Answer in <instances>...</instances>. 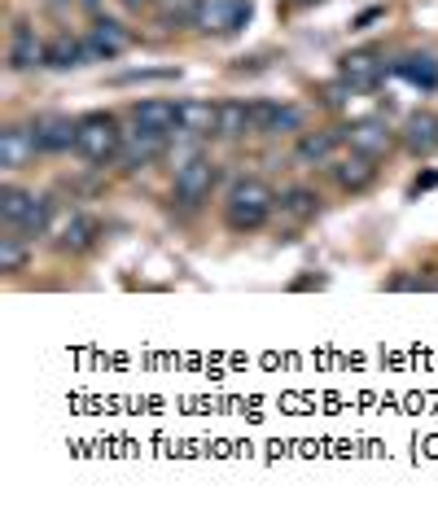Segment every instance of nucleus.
<instances>
[{"mask_svg":"<svg viewBox=\"0 0 438 512\" xmlns=\"http://www.w3.org/2000/svg\"><path fill=\"white\" fill-rule=\"evenodd\" d=\"M276 215V189L259 176L237 180L224 197V224L233 232H259Z\"/></svg>","mask_w":438,"mask_h":512,"instance_id":"obj_1","label":"nucleus"},{"mask_svg":"<svg viewBox=\"0 0 438 512\" xmlns=\"http://www.w3.org/2000/svg\"><path fill=\"white\" fill-rule=\"evenodd\" d=\"M123 136H128V132L119 127V119H114V114L92 110V114H84V119H79V127H75V154L84 158V162H92V167H101V162H114V158H119Z\"/></svg>","mask_w":438,"mask_h":512,"instance_id":"obj_2","label":"nucleus"},{"mask_svg":"<svg viewBox=\"0 0 438 512\" xmlns=\"http://www.w3.org/2000/svg\"><path fill=\"white\" fill-rule=\"evenodd\" d=\"M250 14H255V0H198L193 27L202 36H237L250 22Z\"/></svg>","mask_w":438,"mask_h":512,"instance_id":"obj_3","label":"nucleus"},{"mask_svg":"<svg viewBox=\"0 0 438 512\" xmlns=\"http://www.w3.org/2000/svg\"><path fill=\"white\" fill-rule=\"evenodd\" d=\"M215 180H219L215 162L206 154H193V158H184L176 167V184H171V193H176L180 206H202V202H211Z\"/></svg>","mask_w":438,"mask_h":512,"instance_id":"obj_4","label":"nucleus"},{"mask_svg":"<svg viewBox=\"0 0 438 512\" xmlns=\"http://www.w3.org/2000/svg\"><path fill=\"white\" fill-rule=\"evenodd\" d=\"M342 141H347V149H355V154L382 162V158L395 154L399 132H395V127H390L386 119H360V123L342 127Z\"/></svg>","mask_w":438,"mask_h":512,"instance_id":"obj_5","label":"nucleus"},{"mask_svg":"<svg viewBox=\"0 0 438 512\" xmlns=\"http://www.w3.org/2000/svg\"><path fill=\"white\" fill-rule=\"evenodd\" d=\"M338 79L351 92H377L386 79V57L377 49H351L338 57Z\"/></svg>","mask_w":438,"mask_h":512,"instance_id":"obj_6","label":"nucleus"},{"mask_svg":"<svg viewBox=\"0 0 438 512\" xmlns=\"http://www.w3.org/2000/svg\"><path fill=\"white\" fill-rule=\"evenodd\" d=\"M44 62H49V40L31 22H14V31H9V71L27 75Z\"/></svg>","mask_w":438,"mask_h":512,"instance_id":"obj_7","label":"nucleus"},{"mask_svg":"<svg viewBox=\"0 0 438 512\" xmlns=\"http://www.w3.org/2000/svg\"><path fill=\"white\" fill-rule=\"evenodd\" d=\"M84 49H88V62H114V57H123L132 49V36H128L123 22L97 18L88 27V36H84Z\"/></svg>","mask_w":438,"mask_h":512,"instance_id":"obj_8","label":"nucleus"},{"mask_svg":"<svg viewBox=\"0 0 438 512\" xmlns=\"http://www.w3.org/2000/svg\"><path fill=\"white\" fill-rule=\"evenodd\" d=\"M163 149H167V136L163 132H149V127H136V132L123 136V149H119V167L123 171H141L149 167V162H158L163 158Z\"/></svg>","mask_w":438,"mask_h":512,"instance_id":"obj_9","label":"nucleus"},{"mask_svg":"<svg viewBox=\"0 0 438 512\" xmlns=\"http://www.w3.org/2000/svg\"><path fill=\"white\" fill-rule=\"evenodd\" d=\"M342 145V127H320V132H298L294 167H329Z\"/></svg>","mask_w":438,"mask_h":512,"instance_id":"obj_10","label":"nucleus"},{"mask_svg":"<svg viewBox=\"0 0 438 512\" xmlns=\"http://www.w3.org/2000/svg\"><path fill=\"white\" fill-rule=\"evenodd\" d=\"M399 145L408 149L412 158H430L438 149V114L434 110H412L399 127Z\"/></svg>","mask_w":438,"mask_h":512,"instance_id":"obj_11","label":"nucleus"},{"mask_svg":"<svg viewBox=\"0 0 438 512\" xmlns=\"http://www.w3.org/2000/svg\"><path fill=\"white\" fill-rule=\"evenodd\" d=\"M132 123L136 127H149V132H163V136H176L180 132V101H167V97H145L132 106Z\"/></svg>","mask_w":438,"mask_h":512,"instance_id":"obj_12","label":"nucleus"},{"mask_svg":"<svg viewBox=\"0 0 438 512\" xmlns=\"http://www.w3.org/2000/svg\"><path fill=\"white\" fill-rule=\"evenodd\" d=\"M329 171H333V184H338L342 193H368V189H373V180H377V167H373V158L355 154V149H351L347 158L329 162Z\"/></svg>","mask_w":438,"mask_h":512,"instance_id":"obj_13","label":"nucleus"},{"mask_svg":"<svg viewBox=\"0 0 438 512\" xmlns=\"http://www.w3.org/2000/svg\"><path fill=\"white\" fill-rule=\"evenodd\" d=\"M75 127L79 119H66V114H40L31 132H36L40 154H62V149H75Z\"/></svg>","mask_w":438,"mask_h":512,"instance_id":"obj_14","label":"nucleus"},{"mask_svg":"<svg viewBox=\"0 0 438 512\" xmlns=\"http://www.w3.org/2000/svg\"><path fill=\"white\" fill-rule=\"evenodd\" d=\"M36 154H40V145H36V132H31V127L14 123L0 132V167L5 171H22Z\"/></svg>","mask_w":438,"mask_h":512,"instance_id":"obj_15","label":"nucleus"},{"mask_svg":"<svg viewBox=\"0 0 438 512\" xmlns=\"http://www.w3.org/2000/svg\"><path fill=\"white\" fill-rule=\"evenodd\" d=\"M97 241H101V224L92 215H79V211L66 219L62 232H57V250L62 254H88Z\"/></svg>","mask_w":438,"mask_h":512,"instance_id":"obj_16","label":"nucleus"},{"mask_svg":"<svg viewBox=\"0 0 438 512\" xmlns=\"http://www.w3.org/2000/svg\"><path fill=\"white\" fill-rule=\"evenodd\" d=\"M390 71H395L403 84H412V88H421V92H434V88H438V62H434V57L425 53V49H421V53H417V49L403 53L399 62L390 66Z\"/></svg>","mask_w":438,"mask_h":512,"instance_id":"obj_17","label":"nucleus"},{"mask_svg":"<svg viewBox=\"0 0 438 512\" xmlns=\"http://www.w3.org/2000/svg\"><path fill=\"white\" fill-rule=\"evenodd\" d=\"M219 106L202 97H184L180 101V136H215Z\"/></svg>","mask_w":438,"mask_h":512,"instance_id":"obj_18","label":"nucleus"},{"mask_svg":"<svg viewBox=\"0 0 438 512\" xmlns=\"http://www.w3.org/2000/svg\"><path fill=\"white\" fill-rule=\"evenodd\" d=\"M276 211L290 219V224H311L320 215V193L307 189V184H294V189H285L276 197Z\"/></svg>","mask_w":438,"mask_h":512,"instance_id":"obj_19","label":"nucleus"},{"mask_svg":"<svg viewBox=\"0 0 438 512\" xmlns=\"http://www.w3.org/2000/svg\"><path fill=\"white\" fill-rule=\"evenodd\" d=\"M49 71H79V66H88V49H84V36H71V31H62V36L49 40Z\"/></svg>","mask_w":438,"mask_h":512,"instance_id":"obj_20","label":"nucleus"},{"mask_svg":"<svg viewBox=\"0 0 438 512\" xmlns=\"http://www.w3.org/2000/svg\"><path fill=\"white\" fill-rule=\"evenodd\" d=\"M241 136H255L246 101H219V123H215V141H241Z\"/></svg>","mask_w":438,"mask_h":512,"instance_id":"obj_21","label":"nucleus"},{"mask_svg":"<svg viewBox=\"0 0 438 512\" xmlns=\"http://www.w3.org/2000/svg\"><path fill=\"white\" fill-rule=\"evenodd\" d=\"M31 206H36V193L31 189H18V184H5V189H0V219H5L9 228H22V219L31 215Z\"/></svg>","mask_w":438,"mask_h":512,"instance_id":"obj_22","label":"nucleus"},{"mask_svg":"<svg viewBox=\"0 0 438 512\" xmlns=\"http://www.w3.org/2000/svg\"><path fill=\"white\" fill-rule=\"evenodd\" d=\"M193 14H198V0H154V18L167 31L193 27Z\"/></svg>","mask_w":438,"mask_h":512,"instance_id":"obj_23","label":"nucleus"},{"mask_svg":"<svg viewBox=\"0 0 438 512\" xmlns=\"http://www.w3.org/2000/svg\"><path fill=\"white\" fill-rule=\"evenodd\" d=\"M27 267V237L14 228L9 237H0V272L5 276H18Z\"/></svg>","mask_w":438,"mask_h":512,"instance_id":"obj_24","label":"nucleus"},{"mask_svg":"<svg viewBox=\"0 0 438 512\" xmlns=\"http://www.w3.org/2000/svg\"><path fill=\"white\" fill-rule=\"evenodd\" d=\"M49 219H53V202L49 197H36V206H31V215L22 219V237L27 241H36V237H49Z\"/></svg>","mask_w":438,"mask_h":512,"instance_id":"obj_25","label":"nucleus"},{"mask_svg":"<svg viewBox=\"0 0 438 512\" xmlns=\"http://www.w3.org/2000/svg\"><path fill=\"white\" fill-rule=\"evenodd\" d=\"M290 132H307V114H303V106H285L281 101V114H276V123H272V136H290Z\"/></svg>","mask_w":438,"mask_h":512,"instance_id":"obj_26","label":"nucleus"},{"mask_svg":"<svg viewBox=\"0 0 438 512\" xmlns=\"http://www.w3.org/2000/svg\"><path fill=\"white\" fill-rule=\"evenodd\" d=\"M276 114H281V101H250V123H255V136H272Z\"/></svg>","mask_w":438,"mask_h":512,"instance_id":"obj_27","label":"nucleus"},{"mask_svg":"<svg viewBox=\"0 0 438 512\" xmlns=\"http://www.w3.org/2000/svg\"><path fill=\"white\" fill-rule=\"evenodd\" d=\"M145 79H180V71H176V66H163V71L145 66V71H128V75H119L114 84H145Z\"/></svg>","mask_w":438,"mask_h":512,"instance_id":"obj_28","label":"nucleus"},{"mask_svg":"<svg viewBox=\"0 0 438 512\" xmlns=\"http://www.w3.org/2000/svg\"><path fill=\"white\" fill-rule=\"evenodd\" d=\"M320 97H325V106H333V110H338V106H347V97H351V88H347V84H342V79H338V84H329V88H320Z\"/></svg>","mask_w":438,"mask_h":512,"instance_id":"obj_29","label":"nucleus"},{"mask_svg":"<svg viewBox=\"0 0 438 512\" xmlns=\"http://www.w3.org/2000/svg\"><path fill=\"white\" fill-rule=\"evenodd\" d=\"M386 289H430V281H421V276H395V281H386Z\"/></svg>","mask_w":438,"mask_h":512,"instance_id":"obj_30","label":"nucleus"},{"mask_svg":"<svg viewBox=\"0 0 438 512\" xmlns=\"http://www.w3.org/2000/svg\"><path fill=\"white\" fill-rule=\"evenodd\" d=\"M434 184H438V171H421V176L412 180V197L425 193V189H434Z\"/></svg>","mask_w":438,"mask_h":512,"instance_id":"obj_31","label":"nucleus"},{"mask_svg":"<svg viewBox=\"0 0 438 512\" xmlns=\"http://www.w3.org/2000/svg\"><path fill=\"white\" fill-rule=\"evenodd\" d=\"M290 289H325V276H298V281H290Z\"/></svg>","mask_w":438,"mask_h":512,"instance_id":"obj_32","label":"nucleus"},{"mask_svg":"<svg viewBox=\"0 0 438 512\" xmlns=\"http://www.w3.org/2000/svg\"><path fill=\"white\" fill-rule=\"evenodd\" d=\"M377 18H382V9H368V14H360V18H355V31H364L368 22H377Z\"/></svg>","mask_w":438,"mask_h":512,"instance_id":"obj_33","label":"nucleus"},{"mask_svg":"<svg viewBox=\"0 0 438 512\" xmlns=\"http://www.w3.org/2000/svg\"><path fill=\"white\" fill-rule=\"evenodd\" d=\"M119 5H123V9H132V14H141V9H149L154 0H119Z\"/></svg>","mask_w":438,"mask_h":512,"instance_id":"obj_34","label":"nucleus"},{"mask_svg":"<svg viewBox=\"0 0 438 512\" xmlns=\"http://www.w3.org/2000/svg\"><path fill=\"white\" fill-rule=\"evenodd\" d=\"M75 5H79V9H97L101 0H75Z\"/></svg>","mask_w":438,"mask_h":512,"instance_id":"obj_35","label":"nucleus"},{"mask_svg":"<svg viewBox=\"0 0 438 512\" xmlns=\"http://www.w3.org/2000/svg\"><path fill=\"white\" fill-rule=\"evenodd\" d=\"M294 5H320V0H294Z\"/></svg>","mask_w":438,"mask_h":512,"instance_id":"obj_36","label":"nucleus"}]
</instances>
